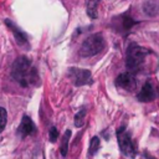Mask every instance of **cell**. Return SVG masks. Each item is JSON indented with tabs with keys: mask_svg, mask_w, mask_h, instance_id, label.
Instances as JSON below:
<instances>
[{
	"mask_svg": "<svg viewBox=\"0 0 159 159\" xmlns=\"http://www.w3.org/2000/svg\"><path fill=\"white\" fill-rule=\"evenodd\" d=\"M11 76L21 87H27L37 80V72L31 67V61L26 56H20L15 60L11 68Z\"/></svg>",
	"mask_w": 159,
	"mask_h": 159,
	"instance_id": "1",
	"label": "cell"
},
{
	"mask_svg": "<svg viewBox=\"0 0 159 159\" xmlns=\"http://www.w3.org/2000/svg\"><path fill=\"white\" fill-rule=\"evenodd\" d=\"M149 52L150 51L148 48L132 42L128 46L127 53H125V66H127L128 71L130 73L137 72L142 67V65H143L145 57L149 55Z\"/></svg>",
	"mask_w": 159,
	"mask_h": 159,
	"instance_id": "2",
	"label": "cell"
},
{
	"mask_svg": "<svg viewBox=\"0 0 159 159\" xmlns=\"http://www.w3.org/2000/svg\"><path fill=\"white\" fill-rule=\"evenodd\" d=\"M106 47V41L102 34L97 32L93 35H89L83 42L80 48V55L82 57H92L102 52Z\"/></svg>",
	"mask_w": 159,
	"mask_h": 159,
	"instance_id": "3",
	"label": "cell"
},
{
	"mask_svg": "<svg viewBox=\"0 0 159 159\" xmlns=\"http://www.w3.org/2000/svg\"><path fill=\"white\" fill-rule=\"evenodd\" d=\"M117 138H118V144H119L120 152L128 158H134L135 157V148H134V144H133L130 135L125 132L124 125H122L117 129Z\"/></svg>",
	"mask_w": 159,
	"mask_h": 159,
	"instance_id": "4",
	"label": "cell"
},
{
	"mask_svg": "<svg viewBox=\"0 0 159 159\" xmlns=\"http://www.w3.org/2000/svg\"><path fill=\"white\" fill-rule=\"evenodd\" d=\"M68 75L72 77L73 83L77 87L92 83V73H91L89 70L71 67V68H68Z\"/></svg>",
	"mask_w": 159,
	"mask_h": 159,
	"instance_id": "5",
	"label": "cell"
},
{
	"mask_svg": "<svg viewBox=\"0 0 159 159\" xmlns=\"http://www.w3.org/2000/svg\"><path fill=\"white\" fill-rule=\"evenodd\" d=\"M116 86L117 87H120V88H124L127 91H133L134 87H135V78L133 76V73L130 72H124V73H120L117 78H116Z\"/></svg>",
	"mask_w": 159,
	"mask_h": 159,
	"instance_id": "6",
	"label": "cell"
},
{
	"mask_svg": "<svg viewBox=\"0 0 159 159\" xmlns=\"http://www.w3.org/2000/svg\"><path fill=\"white\" fill-rule=\"evenodd\" d=\"M35 130H36V127H35L32 119L30 117H27V116H24L22 119H21V123H20V125L17 128L19 134L24 138L26 135H30V134L35 133Z\"/></svg>",
	"mask_w": 159,
	"mask_h": 159,
	"instance_id": "7",
	"label": "cell"
},
{
	"mask_svg": "<svg viewBox=\"0 0 159 159\" xmlns=\"http://www.w3.org/2000/svg\"><path fill=\"white\" fill-rule=\"evenodd\" d=\"M4 22H5V25L12 31V34H14V36H15V40H16V42H17L19 45L25 46V45L29 43V42H27V36H26V34L22 32V31H21L14 22H11L9 19H6Z\"/></svg>",
	"mask_w": 159,
	"mask_h": 159,
	"instance_id": "8",
	"label": "cell"
},
{
	"mask_svg": "<svg viewBox=\"0 0 159 159\" xmlns=\"http://www.w3.org/2000/svg\"><path fill=\"white\" fill-rule=\"evenodd\" d=\"M137 98H138V101H140V102H149V101H153V99L155 98V92H154L153 86H152V83H150L149 81H147V82L143 84L142 89H140L139 93L137 94Z\"/></svg>",
	"mask_w": 159,
	"mask_h": 159,
	"instance_id": "9",
	"label": "cell"
},
{
	"mask_svg": "<svg viewBox=\"0 0 159 159\" xmlns=\"http://www.w3.org/2000/svg\"><path fill=\"white\" fill-rule=\"evenodd\" d=\"M113 20H114V21H118V25L120 24V31H124V32L129 31L134 25L138 24L135 20H133V19L130 17V15H128V12L122 14V15L114 17Z\"/></svg>",
	"mask_w": 159,
	"mask_h": 159,
	"instance_id": "10",
	"label": "cell"
},
{
	"mask_svg": "<svg viewBox=\"0 0 159 159\" xmlns=\"http://www.w3.org/2000/svg\"><path fill=\"white\" fill-rule=\"evenodd\" d=\"M143 11L148 16H157L159 14V0H147L143 5Z\"/></svg>",
	"mask_w": 159,
	"mask_h": 159,
	"instance_id": "11",
	"label": "cell"
},
{
	"mask_svg": "<svg viewBox=\"0 0 159 159\" xmlns=\"http://www.w3.org/2000/svg\"><path fill=\"white\" fill-rule=\"evenodd\" d=\"M101 0H88L87 1V15L91 19H97L98 17V11H97V6L99 4Z\"/></svg>",
	"mask_w": 159,
	"mask_h": 159,
	"instance_id": "12",
	"label": "cell"
},
{
	"mask_svg": "<svg viewBox=\"0 0 159 159\" xmlns=\"http://www.w3.org/2000/svg\"><path fill=\"white\" fill-rule=\"evenodd\" d=\"M71 134L72 132L70 129H67L63 134V138H62V145H61V155L62 157H66L67 155V152H68V140L71 138Z\"/></svg>",
	"mask_w": 159,
	"mask_h": 159,
	"instance_id": "13",
	"label": "cell"
},
{
	"mask_svg": "<svg viewBox=\"0 0 159 159\" xmlns=\"http://www.w3.org/2000/svg\"><path fill=\"white\" fill-rule=\"evenodd\" d=\"M99 147H101V139H99L98 137H93V138L91 139V142H89L88 154H89V155H94V154L98 152Z\"/></svg>",
	"mask_w": 159,
	"mask_h": 159,
	"instance_id": "14",
	"label": "cell"
},
{
	"mask_svg": "<svg viewBox=\"0 0 159 159\" xmlns=\"http://www.w3.org/2000/svg\"><path fill=\"white\" fill-rule=\"evenodd\" d=\"M86 113H87V111H86L84 108L80 109V111L76 113V116H75V125H76L77 128H81V127L84 124V116H86Z\"/></svg>",
	"mask_w": 159,
	"mask_h": 159,
	"instance_id": "15",
	"label": "cell"
},
{
	"mask_svg": "<svg viewBox=\"0 0 159 159\" xmlns=\"http://www.w3.org/2000/svg\"><path fill=\"white\" fill-rule=\"evenodd\" d=\"M6 120H7V112H6L5 108L0 107V133L5 129Z\"/></svg>",
	"mask_w": 159,
	"mask_h": 159,
	"instance_id": "16",
	"label": "cell"
},
{
	"mask_svg": "<svg viewBox=\"0 0 159 159\" xmlns=\"http://www.w3.org/2000/svg\"><path fill=\"white\" fill-rule=\"evenodd\" d=\"M48 138H50V142L51 143H55L58 138V130L56 127H51L50 128V132H48Z\"/></svg>",
	"mask_w": 159,
	"mask_h": 159,
	"instance_id": "17",
	"label": "cell"
},
{
	"mask_svg": "<svg viewBox=\"0 0 159 159\" xmlns=\"http://www.w3.org/2000/svg\"><path fill=\"white\" fill-rule=\"evenodd\" d=\"M145 157H147V159H155V158H153V157H150V155H149V157H148V155H147V154H145Z\"/></svg>",
	"mask_w": 159,
	"mask_h": 159,
	"instance_id": "18",
	"label": "cell"
}]
</instances>
